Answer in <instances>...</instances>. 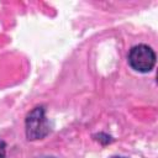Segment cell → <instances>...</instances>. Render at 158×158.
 <instances>
[{"label": "cell", "instance_id": "1", "mask_svg": "<svg viewBox=\"0 0 158 158\" xmlns=\"http://www.w3.org/2000/svg\"><path fill=\"white\" fill-rule=\"evenodd\" d=\"M25 131L26 137L31 141L42 139L49 133L51 125L46 116V109L42 105L33 107L28 112L25 120Z\"/></svg>", "mask_w": 158, "mask_h": 158}, {"label": "cell", "instance_id": "2", "mask_svg": "<svg viewBox=\"0 0 158 158\" xmlns=\"http://www.w3.org/2000/svg\"><path fill=\"white\" fill-rule=\"evenodd\" d=\"M127 62L133 70L148 73L156 64V52L147 44H136L130 49Z\"/></svg>", "mask_w": 158, "mask_h": 158}, {"label": "cell", "instance_id": "3", "mask_svg": "<svg viewBox=\"0 0 158 158\" xmlns=\"http://www.w3.org/2000/svg\"><path fill=\"white\" fill-rule=\"evenodd\" d=\"M0 158H6V143L0 138Z\"/></svg>", "mask_w": 158, "mask_h": 158}, {"label": "cell", "instance_id": "4", "mask_svg": "<svg viewBox=\"0 0 158 158\" xmlns=\"http://www.w3.org/2000/svg\"><path fill=\"white\" fill-rule=\"evenodd\" d=\"M112 158H126V157H112Z\"/></svg>", "mask_w": 158, "mask_h": 158}, {"label": "cell", "instance_id": "5", "mask_svg": "<svg viewBox=\"0 0 158 158\" xmlns=\"http://www.w3.org/2000/svg\"><path fill=\"white\" fill-rule=\"evenodd\" d=\"M47 158H53V157H47Z\"/></svg>", "mask_w": 158, "mask_h": 158}]
</instances>
